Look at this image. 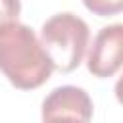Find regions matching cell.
<instances>
[{
  "mask_svg": "<svg viewBox=\"0 0 123 123\" xmlns=\"http://www.w3.org/2000/svg\"><path fill=\"white\" fill-rule=\"evenodd\" d=\"M90 38L88 25L71 12L48 17L40 27V44L48 54L52 67L60 73H71L85 58Z\"/></svg>",
  "mask_w": 123,
  "mask_h": 123,
  "instance_id": "7a4b0ae2",
  "label": "cell"
},
{
  "mask_svg": "<svg viewBox=\"0 0 123 123\" xmlns=\"http://www.w3.org/2000/svg\"><path fill=\"white\" fill-rule=\"evenodd\" d=\"M121 48H123V25L113 23L102 27L88 50L86 58L88 71L100 79L113 77L121 67Z\"/></svg>",
  "mask_w": 123,
  "mask_h": 123,
  "instance_id": "277c9868",
  "label": "cell"
},
{
  "mask_svg": "<svg viewBox=\"0 0 123 123\" xmlns=\"http://www.w3.org/2000/svg\"><path fill=\"white\" fill-rule=\"evenodd\" d=\"M85 8L100 17L115 15L123 10V0H83Z\"/></svg>",
  "mask_w": 123,
  "mask_h": 123,
  "instance_id": "5b68a950",
  "label": "cell"
},
{
  "mask_svg": "<svg viewBox=\"0 0 123 123\" xmlns=\"http://www.w3.org/2000/svg\"><path fill=\"white\" fill-rule=\"evenodd\" d=\"M92 111V100L81 86L63 85L44 98L42 123H90Z\"/></svg>",
  "mask_w": 123,
  "mask_h": 123,
  "instance_id": "3957f363",
  "label": "cell"
},
{
  "mask_svg": "<svg viewBox=\"0 0 123 123\" xmlns=\"http://www.w3.org/2000/svg\"><path fill=\"white\" fill-rule=\"evenodd\" d=\"M0 71L21 90L38 88L54 71L35 31L17 19L0 25Z\"/></svg>",
  "mask_w": 123,
  "mask_h": 123,
  "instance_id": "6da1fadb",
  "label": "cell"
},
{
  "mask_svg": "<svg viewBox=\"0 0 123 123\" xmlns=\"http://www.w3.org/2000/svg\"><path fill=\"white\" fill-rule=\"evenodd\" d=\"M21 12V0H0V25L15 21Z\"/></svg>",
  "mask_w": 123,
  "mask_h": 123,
  "instance_id": "8992f818",
  "label": "cell"
}]
</instances>
